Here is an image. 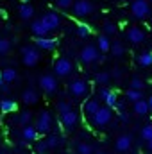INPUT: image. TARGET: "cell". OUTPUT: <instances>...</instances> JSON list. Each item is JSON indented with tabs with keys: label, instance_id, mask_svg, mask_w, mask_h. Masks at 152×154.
Segmentation results:
<instances>
[{
	"label": "cell",
	"instance_id": "cell-26",
	"mask_svg": "<svg viewBox=\"0 0 152 154\" xmlns=\"http://www.w3.org/2000/svg\"><path fill=\"white\" fill-rule=\"evenodd\" d=\"M109 52L116 56V57H122L123 54H125V47L120 43V41H111V48H109Z\"/></svg>",
	"mask_w": 152,
	"mask_h": 154
},
{
	"label": "cell",
	"instance_id": "cell-4",
	"mask_svg": "<svg viewBox=\"0 0 152 154\" xmlns=\"http://www.w3.org/2000/svg\"><path fill=\"white\" fill-rule=\"evenodd\" d=\"M88 82L84 81V79H74V81H70V84H68V93L74 97V99H84L86 95H88Z\"/></svg>",
	"mask_w": 152,
	"mask_h": 154
},
{
	"label": "cell",
	"instance_id": "cell-14",
	"mask_svg": "<svg viewBox=\"0 0 152 154\" xmlns=\"http://www.w3.org/2000/svg\"><path fill=\"white\" fill-rule=\"evenodd\" d=\"M38 129H36V125H32V124H27V125H22V138L25 140V142H36L38 140Z\"/></svg>",
	"mask_w": 152,
	"mask_h": 154
},
{
	"label": "cell",
	"instance_id": "cell-37",
	"mask_svg": "<svg viewBox=\"0 0 152 154\" xmlns=\"http://www.w3.org/2000/svg\"><path fill=\"white\" fill-rule=\"evenodd\" d=\"M145 84H143V81L140 79V77H132L131 79V88H136V90H141Z\"/></svg>",
	"mask_w": 152,
	"mask_h": 154
},
{
	"label": "cell",
	"instance_id": "cell-31",
	"mask_svg": "<svg viewBox=\"0 0 152 154\" xmlns=\"http://www.w3.org/2000/svg\"><path fill=\"white\" fill-rule=\"evenodd\" d=\"M141 138H143L145 142L152 140V124H147V125L141 127Z\"/></svg>",
	"mask_w": 152,
	"mask_h": 154
},
{
	"label": "cell",
	"instance_id": "cell-36",
	"mask_svg": "<svg viewBox=\"0 0 152 154\" xmlns=\"http://www.w3.org/2000/svg\"><path fill=\"white\" fill-rule=\"evenodd\" d=\"M91 151H93V147H91V145H88V143H79V145H77V152L90 154Z\"/></svg>",
	"mask_w": 152,
	"mask_h": 154
},
{
	"label": "cell",
	"instance_id": "cell-28",
	"mask_svg": "<svg viewBox=\"0 0 152 154\" xmlns=\"http://www.w3.org/2000/svg\"><path fill=\"white\" fill-rule=\"evenodd\" d=\"M31 120H32V113L25 109V111H22V113L18 115V120H16V122H18L20 125H27V124H31Z\"/></svg>",
	"mask_w": 152,
	"mask_h": 154
},
{
	"label": "cell",
	"instance_id": "cell-24",
	"mask_svg": "<svg viewBox=\"0 0 152 154\" xmlns=\"http://www.w3.org/2000/svg\"><path fill=\"white\" fill-rule=\"evenodd\" d=\"M125 99H127L129 102H136V100L143 99V93H141V90H136V88H129V90L125 91Z\"/></svg>",
	"mask_w": 152,
	"mask_h": 154
},
{
	"label": "cell",
	"instance_id": "cell-5",
	"mask_svg": "<svg viewBox=\"0 0 152 154\" xmlns=\"http://www.w3.org/2000/svg\"><path fill=\"white\" fill-rule=\"evenodd\" d=\"M74 72V63L68 57H57L54 63V75L56 77H68Z\"/></svg>",
	"mask_w": 152,
	"mask_h": 154
},
{
	"label": "cell",
	"instance_id": "cell-10",
	"mask_svg": "<svg viewBox=\"0 0 152 154\" xmlns=\"http://www.w3.org/2000/svg\"><path fill=\"white\" fill-rule=\"evenodd\" d=\"M61 124L66 131H74L79 125V113L75 109H68L66 113H61Z\"/></svg>",
	"mask_w": 152,
	"mask_h": 154
},
{
	"label": "cell",
	"instance_id": "cell-42",
	"mask_svg": "<svg viewBox=\"0 0 152 154\" xmlns=\"http://www.w3.org/2000/svg\"><path fill=\"white\" fill-rule=\"evenodd\" d=\"M111 77H114V79H120V77H122V68H113Z\"/></svg>",
	"mask_w": 152,
	"mask_h": 154
},
{
	"label": "cell",
	"instance_id": "cell-33",
	"mask_svg": "<svg viewBox=\"0 0 152 154\" xmlns=\"http://www.w3.org/2000/svg\"><path fill=\"white\" fill-rule=\"evenodd\" d=\"M104 34H108V36H113L114 32H116V25H114L113 22H104Z\"/></svg>",
	"mask_w": 152,
	"mask_h": 154
},
{
	"label": "cell",
	"instance_id": "cell-3",
	"mask_svg": "<svg viewBox=\"0 0 152 154\" xmlns=\"http://www.w3.org/2000/svg\"><path fill=\"white\" fill-rule=\"evenodd\" d=\"M131 13L136 20H147L150 16V5L147 0H132Z\"/></svg>",
	"mask_w": 152,
	"mask_h": 154
},
{
	"label": "cell",
	"instance_id": "cell-6",
	"mask_svg": "<svg viewBox=\"0 0 152 154\" xmlns=\"http://www.w3.org/2000/svg\"><path fill=\"white\" fill-rule=\"evenodd\" d=\"M39 88L43 90V93H47V95H54V93L57 91V88H59V84H57V77L52 75V74H43V75L39 77Z\"/></svg>",
	"mask_w": 152,
	"mask_h": 154
},
{
	"label": "cell",
	"instance_id": "cell-22",
	"mask_svg": "<svg viewBox=\"0 0 152 154\" xmlns=\"http://www.w3.org/2000/svg\"><path fill=\"white\" fill-rule=\"evenodd\" d=\"M16 109V102L13 99H2L0 100V111L2 113H13Z\"/></svg>",
	"mask_w": 152,
	"mask_h": 154
},
{
	"label": "cell",
	"instance_id": "cell-8",
	"mask_svg": "<svg viewBox=\"0 0 152 154\" xmlns=\"http://www.w3.org/2000/svg\"><path fill=\"white\" fill-rule=\"evenodd\" d=\"M54 127V118L48 111H41L38 115V120H36V129H38L39 134H47L50 133Z\"/></svg>",
	"mask_w": 152,
	"mask_h": 154
},
{
	"label": "cell",
	"instance_id": "cell-45",
	"mask_svg": "<svg viewBox=\"0 0 152 154\" xmlns=\"http://www.w3.org/2000/svg\"><path fill=\"white\" fill-rule=\"evenodd\" d=\"M147 102H149V108H150V111H152V95L149 97V100H147Z\"/></svg>",
	"mask_w": 152,
	"mask_h": 154
},
{
	"label": "cell",
	"instance_id": "cell-11",
	"mask_svg": "<svg viewBox=\"0 0 152 154\" xmlns=\"http://www.w3.org/2000/svg\"><path fill=\"white\" fill-rule=\"evenodd\" d=\"M132 136L131 134H120L116 140H114V151L116 152H127V151H131L132 149Z\"/></svg>",
	"mask_w": 152,
	"mask_h": 154
},
{
	"label": "cell",
	"instance_id": "cell-39",
	"mask_svg": "<svg viewBox=\"0 0 152 154\" xmlns=\"http://www.w3.org/2000/svg\"><path fill=\"white\" fill-rule=\"evenodd\" d=\"M36 151H38V152H48V151H50V147H48L47 140H41V142H38V147H36Z\"/></svg>",
	"mask_w": 152,
	"mask_h": 154
},
{
	"label": "cell",
	"instance_id": "cell-7",
	"mask_svg": "<svg viewBox=\"0 0 152 154\" xmlns=\"http://www.w3.org/2000/svg\"><path fill=\"white\" fill-rule=\"evenodd\" d=\"M72 11H74V16L77 18H86L95 11V5L90 0H77L72 5Z\"/></svg>",
	"mask_w": 152,
	"mask_h": 154
},
{
	"label": "cell",
	"instance_id": "cell-15",
	"mask_svg": "<svg viewBox=\"0 0 152 154\" xmlns=\"http://www.w3.org/2000/svg\"><path fill=\"white\" fill-rule=\"evenodd\" d=\"M57 45V41L54 38H48V36H36V47L43 48V50H54Z\"/></svg>",
	"mask_w": 152,
	"mask_h": 154
},
{
	"label": "cell",
	"instance_id": "cell-19",
	"mask_svg": "<svg viewBox=\"0 0 152 154\" xmlns=\"http://www.w3.org/2000/svg\"><path fill=\"white\" fill-rule=\"evenodd\" d=\"M18 14H20L22 20H31V18L34 16V7H32L29 2H25V4H22V5L18 7Z\"/></svg>",
	"mask_w": 152,
	"mask_h": 154
},
{
	"label": "cell",
	"instance_id": "cell-47",
	"mask_svg": "<svg viewBox=\"0 0 152 154\" xmlns=\"http://www.w3.org/2000/svg\"><path fill=\"white\" fill-rule=\"evenodd\" d=\"M0 152H2V149H0Z\"/></svg>",
	"mask_w": 152,
	"mask_h": 154
},
{
	"label": "cell",
	"instance_id": "cell-18",
	"mask_svg": "<svg viewBox=\"0 0 152 154\" xmlns=\"http://www.w3.org/2000/svg\"><path fill=\"white\" fill-rule=\"evenodd\" d=\"M99 108H100V102H99L97 99H88V100L84 102V115L86 116L95 115V113L99 111Z\"/></svg>",
	"mask_w": 152,
	"mask_h": 154
},
{
	"label": "cell",
	"instance_id": "cell-27",
	"mask_svg": "<svg viewBox=\"0 0 152 154\" xmlns=\"http://www.w3.org/2000/svg\"><path fill=\"white\" fill-rule=\"evenodd\" d=\"M109 79H111L109 72H99V74H95V82L100 84V86H106L109 82Z\"/></svg>",
	"mask_w": 152,
	"mask_h": 154
},
{
	"label": "cell",
	"instance_id": "cell-43",
	"mask_svg": "<svg viewBox=\"0 0 152 154\" xmlns=\"http://www.w3.org/2000/svg\"><path fill=\"white\" fill-rule=\"evenodd\" d=\"M0 90H2V91H7V90H9V86H7V82H5V81L2 79V74H0Z\"/></svg>",
	"mask_w": 152,
	"mask_h": 154
},
{
	"label": "cell",
	"instance_id": "cell-29",
	"mask_svg": "<svg viewBox=\"0 0 152 154\" xmlns=\"http://www.w3.org/2000/svg\"><path fill=\"white\" fill-rule=\"evenodd\" d=\"M116 102H118V93L111 90V91H109V95L104 99V104H106V106H109V108H114V106H116Z\"/></svg>",
	"mask_w": 152,
	"mask_h": 154
},
{
	"label": "cell",
	"instance_id": "cell-20",
	"mask_svg": "<svg viewBox=\"0 0 152 154\" xmlns=\"http://www.w3.org/2000/svg\"><path fill=\"white\" fill-rule=\"evenodd\" d=\"M31 31H32V34H34V36H47V34L50 32V31L45 27V23H43L41 20H34V22H32Z\"/></svg>",
	"mask_w": 152,
	"mask_h": 154
},
{
	"label": "cell",
	"instance_id": "cell-30",
	"mask_svg": "<svg viewBox=\"0 0 152 154\" xmlns=\"http://www.w3.org/2000/svg\"><path fill=\"white\" fill-rule=\"evenodd\" d=\"M75 32H77L79 38H88V36H90V27H88L86 23H79L77 29H75Z\"/></svg>",
	"mask_w": 152,
	"mask_h": 154
},
{
	"label": "cell",
	"instance_id": "cell-41",
	"mask_svg": "<svg viewBox=\"0 0 152 154\" xmlns=\"http://www.w3.org/2000/svg\"><path fill=\"white\" fill-rule=\"evenodd\" d=\"M118 116H120V122H123V124H127V122H129V115H127V111H123V109H122V111L118 113Z\"/></svg>",
	"mask_w": 152,
	"mask_h": 154
},
{
	"label": "cell",
	"instance_id": "cell-44",
	"mask_svg": "<svg viewBox=\"0 0 152 154\" xmlns=\"http://www.w3.org/2000/svg\"><path fill=\"white\" fill-rule=\"evenodd\" d=\"M147 151H149V152H152V140H149V142H147Z\"/></svg>",
	"mask_w": 152,
	"mask_h": 154
},
{
	"label": "cell",
	"instance_id": "cell-1",
	"mask_svg": "<svg viewBox=\"0 0 152 154\" xmlns=\"http://www.w3.org/2000/svg\"><path fill=\"white\" fill-rule=\"evenodd\" d=\"M113 118V108L109 106H100L95 115H91V122L95 127H106Z\"/></svg>",
	"mask_w": 152,
	"mask_h": 154
},
{
	"label": "cell",
	"instance_id": "cell-12",
	"mask_svg": "<svg viewBox=\"0 0 152 154\" xmlns=\"http://www.w3.org/2000/svg\"><path fill=\"white\" fill-rule=\"evenodd\" d=\"M125 38H127V41H131L132 45H140V43L145 41L147 34H145V31L140 29V27H131V29L125 32Z\"/></svg>",
	"mask_w": 152,
	"mask_h": 154
},
{
	"label": "cell",
	"instance_id": "cell-32",
	"mask_svg": "<svg viewBox=\"0 0 152 154\" xmlns=\"http://www.w3.org/2000/svg\"><path fill=\"white\" fill-rule=\"evenodd\" d=\"M47 143H48V147H50V151H52V149H56V147L61 143V138H59L57 134H50V136L47 138Z\"/></svg>",
	"mask_w": 152,
	"mask_h": 154
},
{
	"label": "cell",
	"instance_id": "cell-25",
	"mask_svg": "<svg viewBox=\"0 0 152 154\" xmlns=\"http://www.w3.org/2000/svg\"><path fill=\"white\" fill-rule=\"evenodd\" d=\"M0 74H2V79H4L7 84H11V82L16 81V77H18V72H16L14 68H4Z\"/></svg>",
	"mask_w": 152,
	"mask_h": 154
},
{
	"label": "cell",
	"instance_id": "cell-46",
	"mask_svg": "<svg viewBox=\"0 0 152 154\" xmlns=\"http://www.w3.org/2000/svg\"><path fill=\"white\" fill-rule=\"evenodd\" d=\"M25 2H29V0H22V4H25Z\"/></svg>",
	"mask_w": 152,
	"mask_h": 154
},
{
	"label": "cell",
	"instance_id": "cell-9",
	"mask_svg": "<svg viewBox=\"0 0 152 154\" xmlns=\"http://www.w3.org/2000/svg\"><path fill=\"white\" fill-rule=\"evenodd\" d=\"M99 56H100V50H99V47H95V45H84L82 50H81V54H79V57H81V61H82L84 65L97 63Z\"/></svg>",
	"mask_w": 152,
	"mask_h": 154
},
{
	"label": "cell",
	"instance_id": "cell-23",
	"mask_svg": "<svg viewBox=\"0 0 152 154\" xmlns=\"http://www.w3.org/2000/svg\"><path fill=\"white\" fill-rule=\"evenodd\" d=\"M138 65H140V66H143V68L152 66V52H149V50L141 52V54L138 56Z\"/></svg>",
	"mask_w": 152,
	"mask_h": 154
},
{
	"label": "cell",
	"instance_id": "cell-38",
	"mask_svg": "<svg viewBox=\"0 0 152 154\" xmlns=\"http://www.w3.org/2000/svg\"><path fill=\"white\" fill-rule=\"evenodd\" d=\"M56 4H57L59 9H70L74 5V0H57Z\"/></svg>",
	"mask_w": 152,
	"mask_h": 154
},
{
	"label": "cell",
	"instance_id": "cell-13",
	"mask_svg": "<svg viewBox=\"0 0 152 154\" xmlns=\"http://www.w3.org/2000/svg\"><path fill=\"white\" fill-rule=\"evenodd\" d=\"M41 22L45 23V27H47L48 31H56V29L59 27V23H61V18H59V14H57V13L48 11V13H45V14H43Z\"/></svg>",
	"mask_w": 152,
	"mask_h": 154
},
{
	"label": "cell",
	"instance_id": "cell-2",
	"mask_svg": "<svg viewBox=\"0 0 152 154\" xmlns=\"http://www.w3.org/2000/svg\"><path fill=\"white\" fill-rule=\"evenodd\" d=\"M39 59H41V54H39V50L36 47H32V45L22 47V61H23L25 66H36L39 63Z\"/></svg>",
	"mask_w": 152,
	"mask_h": 154
},
{
	"label": "cell",
	"instance_id": "cell-17",
	"mask_svg": "<svg viewBox=\"0 0 152 154\" xmlns=\"http://www.w3.org/2000/svg\"><path fill=\"white\" fill-rule=\"evenodd\" d=\"M149 111H150V108H149V102H147V100L140 99V100L132 102V113L136 116H145Z\"/></svg>",
	"mask_w": 152,
	"mask_h": 154
},
{
	"label": "cell",
	"instance_id": "cell-34",
	"mask_svg": "<svg viewBox=\"0 0 152 154\" xmlns=\"http://www.w3.org/2000/svg\"><path fill=\"white\" fill-rule=\"evenodd\" d=\"M56 108H57V111H59V115H61V113H66L68 109H72V106H70V104H68L66 100H59V102L56 104Z\"/></svg>",
	"mask_w": 152,
	"mask_h": 154
},
{
	"label": "cell",
	"instance_id": "cell-21",
	"mask_svg": "<svg viewBox=\"0 0 152 154\" xmlns=\"http://www.w3.org/2000/svg\"><path fill=\"white\" fill-rule=\"evenodd\" d=\"M97 47H99V50L102 52V54H106V52H109V48H111V39L108 34H100L99 38H97Z\"/></svg>",
	"mask_w": 152,
	"mask_h": 154
},
{
	"label": "cell",
	"instance_id": "cell-35",
	"mask_svg": "<svg viewBox=\"0 0 152 154\" xmlns=\"http://www.w3.org/2000/svg\"><path fill=\"white\" fill-rule=\"evenodd\" d=\"M9 48H11V41L5 38H0V54L9 52Z\"/></svg>",
	"mask_w": 152,
	"mask_h": 154
},
{
	"label": "cell",
	"instance_id": "cell-40",
	"mask_svg": "<svg viewBox=\"0 0 152 154\" xmlns=\"http://www.w3.org/2000/svg\"><path fill=\"white\" fill-rule=\"evenodd\" d=\"M109 91H111V90H109V88H106V86H102V88H100V90H99V97H100V99H102V100H104V99H106V97H108V95H109Z\"/></svg>",
	"mask_w": 152,
	"mask_h": 154
},
{
	"label": "cell",
	"instance_id": "cell-16",
	"mask_svg": "<svg viewBox=\"0 0 152 154\" xmlns=\"http://www.w3.org/2000/svg\"><path fill=\"white\" fill-rule=\"evenodd\" d=\"M22 100H23V104H27V106H34V104H38V100H39L38 91L32 90V88H27V90L22 93Z\"/></svg>",
	"mask_w": 152,
	"mask_h": 154
}]
</instances>
